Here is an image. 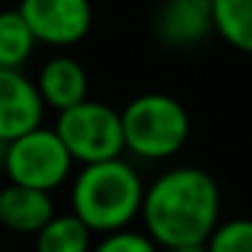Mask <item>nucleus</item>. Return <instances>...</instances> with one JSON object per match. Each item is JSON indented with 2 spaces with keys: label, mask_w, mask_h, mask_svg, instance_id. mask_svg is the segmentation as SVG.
Segmentation results:
<instances>
[{
  "label": "nucleus",
  "mask_w": 252,
  "mask_h": 252,
  "mask_svg": "<svg viewBox=\"0 0 252 252\" xmlns=\"http://www.w3.org/2000/svg\"><path fill=\"white\" fill-rule=\"evenodd\" d=\"M93 236L76 214H55L35 233V252H90Z\"/></svg>",
  "instance_id": "11"
},
{
  "label": "nucleus",
  "mask_w": 252,
  "mask_h": 252,
  "mask_svg": "<svg viewBox=\"0 0 252 252\" xmlns=\"http://www.w3.org/2000/svg\"><path fill=\"white\" fill-rule=\"evenodd\" d=\"M212 17L225 44L252 55V0H212Z\"/></svg>",
  "instance_id": "12"
},
{
  "label": "nucleus",
  "mask_w": 252,
  "mask_h": 252,
  "mask_svg": "<svg viewBox=\"0 0 252 252\" xmlns=\"http://www.w3.org/2000/svg\"><path fill=\"white\" fill-rule=\"evenodd\" d=\"M17 11L28 22L35 44L57 49L84 41L95 22L90 0H19Z\"/></svg>",
  "instance_id": "6"
},
{
  "label": "nucleus",
  "mask_w": 252,
  "mask_h": 252,
  "mask_svg": "<svg viewBox=\"0 0 252 252\" xmlns=\"http://www.w3.org/2000/svg\"><path fill=\"white\" fill-rule=\"evenodd\" d=\"M144 187L141 174L122 158L82 165L71 187V214L100 236L125 230L141 214Z\"/></svg>",
  "instance_id": "2"
},
{
  "label": "nucleus",
  "mask_w": 252,
  "mask_h": 252,
  "mask_svg": "<svg viewBox=\"0 0 252 252\" xmlns=\"http://www.w3.org/2000/svg\"><path fill=\"white\" fill-rule=\"evenodd\" d=\"M203 247L206 252H252V220L239 217L220 222Z\"/></svg>",
  "instance_id": "14"
},
{
  "label": "nucleus",
  "mask_w": 252,
  "mask_h": 252,
  "mask_svg": "<svg viewBox=\"0 0 252 252\" xmlns=\"http://www.w3.org/2000/svg\"><path fill=\"white\" fill-rule=\"evenodd\" d=\"M55 133L68 149L73 163L93 165L103 160L122 158V120L120 111L103 100H82L71 109L60 111L55 122Z\"/></svg>",
  "instance_id": "4"
},
{
  "label": "nucleus",
  "mask_w": 252,
  "mask_h": 252,
  "mask_svg": "<svg viewBox=\"0 0 252 252\" xmlns=\"http://www.w3.org/2000/svg\"><path fill=\"white\" fill-rule=\"evenodd\" d=\"M55 214L57 212L49 192L19 187L11 182L0 190V225L14 233L35 236Z\"/></svg>",
  "instance_id": "10"
},
{
  "label": "nucleus",
  "mask_w": 252,
  "mask_h": 252,
  "mask_svg": "<svg viewBox=\"0 0 252 252\" xmlns=\"http://www.w3.org/2000/svg\"><path fill=\"white\" fill-rule=\"evenodd\" d=\"M163 252H206L203 244H195V247H174V250H163Z\"/></svg>",
  "instance_id": "16"
},
{
  "label": "nucleus",
  "mask_w": 252,
  "mask_h": 252,
  "mask_svg": "<svg viewBox=\"0 0 252 252\" xmlns=\"http://www.w3.org/2000/svg\"><path fill=\"white\" fill-rule=\"evenodd\" d=\"M73 171V160L63 141L57 138L55 127H35L25 136L6 144L3 174L11 185L30 187L41 192H55L68 182Z\"/></svg>",
  "instance_id": "5"
},
{
  "label": "nucleus",
  "mask_w": 252,
  "mask_h": 252,
  "mask_svg": "<svg viewBox=\"0 0 252 252\" xmlns=\"http://www.w3.org/2000/svg\"><path fill=\"white\" fill-rule=\"evenodd\" d=\"M3 160H6V144L0 141V171H3Z\"/></svg>",
  "instance_id": "17"
},
{
  "label": "nucleus",
  "mask_w": 252,
  "mask_h": 252,
  "mask_svg": "<svg viewBox=\"0 0 252 252\" xmlns=\"http://www.w3.org/2000/svg\"><path fill=\"white\" fill-rule=\"evenodd\" d=\"M220 187L212 174L195 165L168 168L144 187L141 214L144 233L160 247H195L220 225Z\"/></svg>",
  "instance_id": "1"
},
{
  "label": "nucleus",
  "mask_w": 252,
  "mask_h": 252,
  "mask_svg": "<svg viewBox=\"0 0 252 252\" xmlns=\"http://www.w3.org/2000/svg\"><path fill=\"white\" fill-rule=\"evenodd\" d=\"M90 252H160V247L141 230H114V233L100 236Z\"/></svg>",
  "instance_id": "15"
},
{
  "label": "nucleus",
  "mask_w": 252,
  "mask_h": 252,
  "mask_svg": "<svg viewBox=\"0 0 252 252\" xmlns=\"http://www.w3.org/2000/svg\"><path fill=\"white\" fill-rule=\"evenodd\" d=\"M35 49V38L17 8L0 11V68L22 71Z\"/></svg>",
  "instance_id": "13"
},
{
  "label": "nucleus",
  "mask_w": 252,
  "mask_h": 252,
  "mask_svg": "<svg viewBox=\"0 0 252 252\" xmlns=\"http://www.w3.org/2000/svg\"><path fill=\"white\" fill-rule=\"evenodd\" d=\"M35 90H38L46 109H55L60 114V111L87 100V93H90L87 71H84L82 63L68 55L49 57L38 71Z\"/></svg>",
  "instance_id": "9"
},
{
  "label": "nucleus",
  "mask_w": 252,
  "mask_h": 252,
  "mask_svg": "<svg viewBox=\"0 0 252 252\" xmlns=\"http://www.w3.org/2000/svg\"><path fill=\"white\" fill-rule=\"evenodd\" d=\"M155 33L171 49H192L214 33L212 0H160Z\"/></svg>",
  "instance_id": "8"
},
{
  "label": "nucleus",
  "mask_w": 252,
  "mask_h": 252,
  "mask_svg": "<svg viewBox=\"0 0 252 252\" xmlns=\"http://www.w3.org/2000/svg\"><path fill=\"white\" fill-rule=\"evenodd\" d=\"M44 111L46 106L35 82H30L22 71L0 68V141L11 144L14 138L41 127Z\"/></svg>",
  "instance_id": "7"
},
{
  "label": "nucleus",
  "mask_w": 252,
  "mask_h": 252,
  "mask_svg": "<svg viewBox=\"0 0 252 252\" xmlns=\"http://www.w3.org/2000/svg\"><path fill=\"white\" fill-rule=\"evenodd\" d=\"M125 152L138 160H168L190 138V114L165 93L136 95L120 111Z\"/></svg>",
  "instance_id": "3"
}]
</instances>
